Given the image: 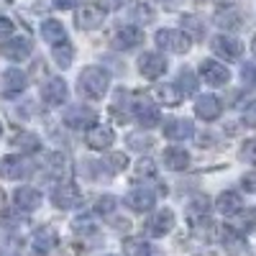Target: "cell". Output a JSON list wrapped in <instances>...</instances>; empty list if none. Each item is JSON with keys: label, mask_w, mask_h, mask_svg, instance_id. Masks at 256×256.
Instances as JSON below:
<instances>
[{"label": "cell", "mask_w": 256, "mask_h": 256, "mask_svg": "<svg viewBox=\"0 0 256 256\" xmlns=\"http://www.w3.org/2000/svg\"><path fill=\"white\" fill-rule=\"evenodd\" d=\"M77 88L84 98L90 100H100L105 92H108L110 88V72L102 70V67H95V64H90V67H84L80 80H77Z\"/></svg>", "instance_id": "1"}, {"label": "cell", "mask_w": 256, "mask_h": 256, "mask_svg": "<svg viewBox=\"0 0 256 256\" xmlns=\"http://www.w3.org/2000/svg\"><path fill=\"white\" fill-rule=\"evenodd\" d=\"M154 41H156V46L164 49L166 54H184L190 49V44H192L190 36L184 31H177V28H162V31H156Z\"/></svg>", "instance_id": "2"}, {"label": "cell", "mask_w": 256, "mask_h": 256, "mask_svg": "<svg viewBox=\"0 0 256 256\" xmlns=\"http://www.w3.org/2000/svg\"><path fill=\"white\" fill-rule=\"evenodd\" d=\"M134 116H136V120H138L144 128H154V126H159V120H162L159 108L154 105V100L146 98V95H141V98L134 100Z\"/></svg>", "instance_id": "3"}, {"label": "cell", "mask_w": 256, "mask_h": 256, "mask_svg": "<svg viewBox=\"0 0 256 256\" xmlns=\"http://www.w3.org/2000/svg\"><path fill=\"white\" fill-rule=\"evenodd\" d=\"M98 120V113L92 108H84V105H72V108L64 113V123H67L70 128H74V131H90V128L95 126Z\"/></svg>", "instance_id": "4"}, {"label": "cell", "mask_w": 256, "mask_h": 256, "mask_svg": "<svg viewBox=\"0 0 256 256\" xmlns=\"http://www.w3.org/2000/svg\"><path fill=\"white\" fill-rule=\"evenodd\" d=\"M212 54L223 56L226 62H238L241 54H244V44L238 38L228 36V34H220V36L212 38Z\"/></svg>", "instance_id": "5"}, {"label": "cell", "mask_w": 256, "mask_h": 256, "mask_svg": "<svg viewBox=\"0 0 256 256\" xmlns=\"http://www.w3.org/2000/svg\"><path fill=\"white\" fill-rule=\"evenodd\" d=\"M200 74H202V80L208 84H212V88H223V84H228V80H230L228 67L220 64V62H216V59H202Z\"/></svg>", "instance_id": "6"}, {"label": "cell", "mask_w": 256, "mask_h": 256, "mask_svg": "<svg viewBox=\"0 0 256 256\" xmlns=\"http://www.w3.org/2000/svg\"><path fill=\"white\" fill-rule=\"evenodd\" d=\"M138 72L146 80H159L166 72V59L162 54H156V52H144L138 56Z\"/></svg>", "instance_id": "7"}, {"label": "cell", "mask_w": 256, "mask_h": 256, "mask_svg": "<svg viewBox=\"0 0 256 256\" xmlns=\"http://www.w3.org/2000/svg\"><path fill=\"white\" fill-rule=\"evenodd\" d=\"M102 20H105V10L98 8V6H92V3L80 6V10H77V16H74V24H77V28H82V31H95V28H100Z\"/></svg>", "instance_id": "8"}, {"label": "cell", "mask_w": 256, "mask_h": 256, "mask_svg": "<svg viewBox=\"0 0 256 256\" xmlns=\"http://www.w3.org/2000/svg\"><path fill=\"white\" fill-rule=\"evenodd\" d=\"M54 205L56 208H62V210H72V208H77L80 202H82V192H80V187L74 184V182H62L56 190H54Z\"/></svg>", "instance_id": "9"}, {"label": "cell", "mask_w": 256, "mask_h": 256, "mask_svg": "<svg viewBox=\"0 0 256 256\" xmlns=\"http://www.w3.org/2000/svg\"><path fill=\"white\" fill-rule=\"evenodd\" d=\"M190 136H195V123L190 118H169L164 123V138L169 141H184Z\"/></svg>", "instance_id": "10"}, {"label": "cell", "mask_w": 256, "mask_h": 256, "mask_svg": "<svg viewBox=\"0 0 256 256\" xmlns=\"http://www.w3.org/2000/svg\"><path fill=\"white\" fill-rule=\"evenodd\" d=\"M0 54H3L6 59H10V62H24V59L31 56V41L24 38V36H13L0 46Z\"/></svg>", "instance_id": "11"}, {"label": "cell", "mask_w": 256, "mask_h": 256, "mask_svg": "<svg viewBox=\"0 0 256 256\" xmlns=\"http://www.w3.org/2000/svg\"><path fill=\"white\" fill-rule=\"evenodd\" d=\"M67 95H70V88H67V82H64L62 77H52L44 88H41V98H44V102L54 105V108L67 100Z\"/></svg>", "instance_id": "12"}, {"label": "cell", "mask_w": 256, "mask_h": 256, "mask_svg": "<svg viewBox=\"0 0 256 256\" xmlns=\"http://www.w3.org/2000/svg\"><path fill=\"white\" fill-rule=\"evenodd\" d=\"M141 41H144V31L138 26H123L113 36V46L120 52H128V49H136Z\"/></svg>", "instance_id": "13"}, {"label": "cell", "mask_w": 256, "mask_h": 256, "mask_svg": "<svg viewBox=\"0 0 256 256\" xmlns=\"http://www.w3.org/2000/svg\"><path fill=\"white\" fill-rule=\"evenodd\" d=\"M126 205L131 210H136V212H148L156 205V195L152 190H146V187H138V190H131L126 195Z\"/></svg>", "instance_id": "14"}, {"label": "cell", "mask_w": 256, "mask_h": 256, "mask_svg": "<svg viewBox=\"0 0 256 256\" xmlns=\"http://www.w3.org/2000/svg\"><path fill=\"white\" fill-rule=\"evenodd\" d=\"M172 228H174V212L169 210V208L154 212V216L146 220V230L152 233V236H166Z\"/></svg>", "instance_id": "15"}, {"label": "cell", "mask_w": 256, "mask_h": 256, "mask_svg": "<svg viewBox=\"0 0 256 256\" xmlns=\"http://www.w3.org/2000/svg\"><path fill=\"white\" fill-rule=\"evenodd\" d=\"M84 141H88V146L92 148V152H105V148H110L116 136L108 126H92L88 136H84Z\"/></svg>", "instance_id": "16"}, {"label": "cell", "mask_w": 256, "mask_h": 256, "mask_svg": "<svg viewBox=\"0 0 256 256\" xmlns=\"http://www.w3.org/2000/svg\"><path fill=\"white\" fill-rule=\"evenodd\" d=\"M28 174V162L24 156H6L0 162V177L3 180H24Z\"/></svg>", "instance_id": "17"}, {"label": "cell", "mask_w": 256, "mask_h": 256, "mask_svg": "<svg viewBox=\"0 0 256 256\" xmlns=\"http://www.w3.org/2000/svg\"><path fill=\"white\" fill-rule=\"evenodd\" d=\"M223 113V105L216 95H200L195 100V116H200L202 120H216Z\"/></svg>", "instance_id": "18"}, {"label": "cell", "mask_w": 256, "mask_h": 256, "mask_svg": "<svg viewBox=\"0 0 256 256\" xmlns=\"http://www.w3.org/2000/svg\"><path fill=\"white\" fill-rule=\"evenodd\" d=\"M13 202H16L20 210L34 212V210H38V205H41V192L34 190V187H18L16 195H13Z\"/></svg>", "instance_id": "19"}, {"label": "cell", "mask_w": 256, "mask_h": 256, "mask_svg": "<svg viewBox=\"0 0 256 256\" xmlns=\"http://www.w3.org/2000/svg\"><path fill=\"white\" fill-rule=\"evenodd\" d=\"M216 208H218V212H223L226 218H230L233 212H238L244 208V198L238 195V192H233V190H226V192H220V195H218Z\"/></svg>", "instance_id": "20"}, {"label": "cell", "mask_w": 256, "mask_h": 256, "mask_svg": "<svg viewBox=\"0 0 256 256\" xmlns=\"http://www.w3.org/2000/svg\"><path fill=\"white\" fill-rule=\"evenodd\" d=\"M230 228L238 233V236H246V233H254V228H256V212L254 210H238V212H233L230 216Z\"/></svg>", "instance_id": "21"}, {"label": "cell", "mask_w": 256, "mask_h": 256, "mask_svg": "<svg viewBox=\"0 0 256 256\" xmlns=\"http://www.w3.org/2000/svg\"><path fill=\"white\" fill-rule=\"evenodd\" d=\"M164 166L172 169V172H182V169L190 166V154L182 146H169L164 148Z\"/></svg>", "instance_id": "22"}, {"label": "cell", "mask_w": 256, "mask_h": 256, "mask_svg": "<svg viewBox=\"0 0 256 256\" xmlns=\"http://www.w3.org/2000/svg\"><path fill=\"white\" fill-rule=\"evenodd\" d=\"M31 246H34V251L41 254V256L49 254V251L56 246V230H54V228H41V230H36Z\"/></svg>", "instance_id": "23"}, {"label": "cell", "mask_w": 256, "mask_h": 256, "mask_svg": "<svg viewBox=\"0 0 256 256\" xmlns=\"http://www.w3.org/2000/svg\"><path fill=\"white\" fill-rule=\"evenodd\" d=\"M26 84H28V80H26V74L20 72V70H8V72H3V92H6V95L24 92Z\"/></svg>", "instance_id": "24"}, {"label": "cell", "mask_w": 256, "mask_h": 256, "mask_svg": "<svg viewBox=\"0 0 256 256\" xmlns=\"http://www.w3.org/2000/svg\"><path fill=\"white\" fill-rule=\"evenodd\" d=\"M41 38L56 46L62 41H67V31H64V26L59 20H44V24H41Z\"/></svg>", "instance_id": "25"}, {"label": "cell", "mask_w": 256, "mask_h": 256, "mask_svg": "<svg viewBox=\"0 0 256 256\" xmlns=\"http://www.w3.org/2000/svg\"><path fill=\"white\" fill-rule=\"evenodd\" d=\"M10 144H13V148H20V154H34L41 148V141L34 134H16Z\"/></svg>", "instance_id": "26"}, {"label": "cell", "mask_w": 256, "mask_h": 256, "mask_svg": "<svg viewBox=\"0 0 256 256\" xmlns=\"http://www.w3.org/2000/svg\"><path fill=\"white\" fill-rule=\"evenodd\" d=\"M123 254L126 256H152L154 251L144 238H126L123 241Z\"/></svg>", "instance_id": "27"}, {"label": "cell", "mask_w": 256, "mask_h": 256, "mask_svg": "<svg viewBox=\"0 0 256 256\" xmlns=\"http://www.w3.org/2000/svg\"><path fill=\"white\" fill-rule=\"evenodd\" d=\"M54 62L59 64L62 70L72 67V62H74V49L67 44V41H62V44H56V46H54Z\"/></svg>", "instance_id": "28"}, {"label": "cell", "mask_w": 256, "mask_h": 256, "mask_svg": "<svg viewBox=\"0 0 256 256\" xmlns=\"http://www.w3.org/2000/svg\"><path fill=\"white\" fill-rule=\"evenodd\" d=\"M177 90L182 95H192V92H198V77L192 74L190 70H182L180 77H177Z\"/></svg>", "instance_id": "29"}, {"label": "cell", "mask_w": 256, "mask_h": 256, "mask_svg": "<svg viewBox=\"0 0 256 256\" xmlns=\"http://www.w3.org/2000/svg\"><path fill=\"white\" fill-rule=\"evenodd\" d=\"M154 92L164 105H180V100H182V92L174 88V84H162V88H156Z\"/></svg>", "instance_id": "30"}, {"label": "cell", "mask_w": 256, "mask_h": 256, "mask_svg": "<svg viewBox=\"0 0 256 256\" xmlns=\"http://www.w3.org/2000/svg\"><path fill=\"white\" fill-rule=\"evenodd\" d=\"M216 20L220 26H226V28H238L241 26V10L238 8H228V10H220L218 16H216Z\"/></svg>", "instance_id": "31"}, {"label": "cell", "mask_w": 256, "mask_h": 256, "mask_svg": "<svg viewBox=\"0 0 256 256\" xmlns=\"http://www.w3.org/2000/svg\"><path fill=\"white\" fill-rule=\"evenodd\" d=\"M131 16H134L136 20H141V24H152L156 13H154V8L148 6V3H141V0H138V3L131 8Z\"/></svg>", "instance_id": "32"}, {"label": "cell", "mask_w": 256, "mask_h": 256, "mask_svg": "<svg viewBox=\"0 0 256 256\" xmlns=\"http://www.w3.org/2000/svg\"><path fill=\"white\" fill-rule=\"evenodd\" d=\"M182 26H184V34H192L195 38H202V24H200V18H195V16H184L182 18Z\"/></svg>", "instance_id": "33"}, {"label": "cell", "mask_w": 256, "mask_h": 256, "mask_svg": "<svg viewBox=\"0 0 256 256\" xmlns=\"http://www.w3.org/2000/svg\"><path fill=\"white\" fill-rule=\"evenodd\" d=\"M208 210H210L208 198H198V200H192V205H190V218H192V220L205 218V216H208Z\"/></svg>", "instance_id": "34"}, {"label": "cell", "mask_w": 256, "mask_h": 256, "mask_svg": "<svg viewBox=\"0 0 256 256\" xmlns=\"http://www.w3.org/2000/svg\"><path fill=\"white\" fill-rule=\"evenodd\" d=\"M64 164H67V159H64V154H46L44 156V166L46 169H52V172H62L64 169Z\"/></svg>", "instance_id": "35"}, {"label": "cell", "mask_w": 256, "mask_h": 256, "mask_svg": "<svg viewBox=\"0 0 256 256\" xmlns=\"http://www.w3.org/2000/svg\"><path fill=\"white\" fill-rule=\"evenodd\" d=\"M241 159L248 164H256V138H251L241 146Z\"/></svg>", "instance_id": "36"}, {"label": "cell", "mask_w": 256, "mask_h": 256, "mask_svg": "<svg viewBox=\"0 0 256 256\" xmlns=\"http://www.w3.org/2000/svg\"><path fill=\"white\" fill-rule=\"evenodd\" d=\"M113 208H116V198H113V195H102V198L95 202V210H98V212H102V216L113 212Z\"/></svg>", "instance_id": "37"}, {"label": "cell", "mask_w": 256, "mask_h": 256, "mask_svg": "<svg viewBox=\"0 0 256 256\" xmlns=\"http://www.w3.org/2000/svg\"><path fill=\"white\" fill-rule=\"evenodd\" d=\"M136 177H146V180H152L154 177V164L152 162H148V159H141L138 162V166H136Z\"/></svg>", "instance_id": "38"}, {"label": "cell", "mask_w": 256, "mask_h": 256, "mask_svg": "<svg viewBox=\"0 0 256 256\" xmlns=\"http://www.w3.org/2000/svg\"><path fill=\"white\" fill-rule=\"evenodd\" d=\"M241 118H244V123H246V126L256 128V100L246 105V108H244V116H241Z\"/></svg>", "instance_id": "39"}, {"label": "cell", "mask_w": 256, "mask_h": 256, "mask_svg": "<svg viewBox=\"0 0 256 256\" xmlns=\"http://www.w3.org/2000/svg\"><path fill=\"white\" fill-rule=\"evenodd\" d=\"M128 146L131 148H148L152 146V138H138V134H131L128 136Z\"/></svg>", "instance_id": "40"}, {"label": "cell", "mask_w": 256, "mask_h": 256, "mask_svg": "<svg viewBox=\"0 0 256 256\" xmlns=\"http://www.w3.org/2000/svg\"><path fill=\"white\" fill-rule=\"evenodd\" d=\"M241 184H244V190H246V192H254V195H256V172H248V174H244Z\"/></svg>", "instance_id": "41"}, {"label": "cell", "mask_w": 256, "mask_h": 256, "mask_svg": "<svg viewBox=\"0 0 256 256\" xmlns=\"http://www.w3.org/2000/svg\"><path fill=\"white\" fill-rule=\"evenodd\" d=\"M241 77H244V82H246V84H256V64H246Z\"/></svg>", "instance_id": "42"}, {"label": "cell", "mask_w": 256, "mask_h": 256, "mask_svg": "<svg viewBox=\"0 0 256 256\" xmlns=\"http://www.w3.org/2000/svg\"><path fill=\"white\" fill-rule=\"evenodd\" d=\"M108 162H110V166L116 169V172H120V169H126V166H128V159H126L123 154H113Z\"/></svg>", "instance_id": "43"}, {"label": "cell", "mask_w": 256, "mask_h": 256, "mask_svg": "<svg viewBox=\"0 0 256 256\" xmlns=\"http://www.w3.org/2000/svg\"><path fill=\"white\" fill-rule=\"evenodd\" d=\"M123 6V0H98V8L102 10H118Z\"/></svg>", "instance_id": "44"}, {"label": "cell", "mask_w": 256, "mask_h": 256, "mask_svg": "<svg viewBox=\"0 0 256 256\" xmlns=\"http://www.w3.org/2000/svg\"><path fill=\"white\" fill-rule=\"evenodd\" d=\"M10 34H13V20L0 16V36H10Z\"/></svg>", "instance_id": "45"}, {"label": "cell", "mask_w": 256, "mask_h": 256, "mask_svg": "<svg viewBox=\"0 0 256 256\" xmlns=\"http://www.w3.org/2000/svg\"><path fill=\"white\" fill-rule=\"evenodd\" d=\"M77 6H80V0H54V8H59V10H72Z\"/></svg>", "instance_id": "46"}, {"label": "cell", "mask_w": 256, "mask_h": 256, "mask_svg": "<svg viewBox=\"0 0 256 256\" xmlns=\"http://www.w3.org/2000/svg\"><path fill=\"white\" fill-rule=\"evenodd\" d=\"M164 3H166V6H177V3H180V0H164Z\"/></svg>", "instance_id": "47"}, {"label": "cell", "mask_w": 256, "mask_h": 256, "mask_svg": "<svg viewBox=\"0 0 256 256\" xmlns=\"http://www.w3.org/2000/svg\"><path fill=\"white\" fill-rule=\"evenodd\" d=\"M251 52L256 54V36H254V41H251Z\"/></svg>", "instance_id": "48"}, {"label": "cell", "mask_w": 256, "mask_h": 256, "mask_svg": "<svg viewBox=\"0 0 256 256\" xmlns=\"http://www.w3.org/2000/svg\"><path fill=\"white\" fill-rule=\"evenodd\" d=\"M0 136H3V126H0Z\"/></svg>", "instance_id": "49"}, {"label": "cell", "mask_w": 256, "mask_h": 256, "mask_svg": "<svg viewBox=\"0 0 256 256\" xmlns=\"http://www.w3.org/2000/svg\"><path fill=\"white\" fill-rule=\"evenodd\" d=\"M105 256H113V254H105Z\"/></svg>", "instance_id": "50"}]
</instances>
